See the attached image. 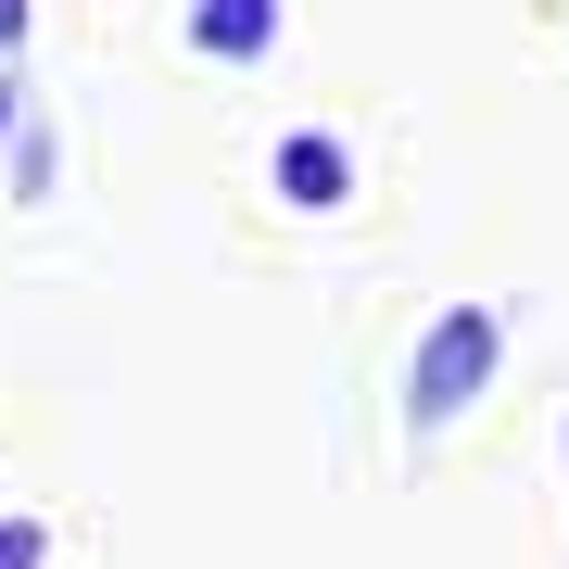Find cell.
<instances>
[{
  "label": "cell",
  "mask_w": 569,
  "mask_h": 569,
  "mask_svg": "<svg viewBox=\"0 0 569 569\" xmlns=\"http://www.w3.org/2000/svg\"><path fill=\"white\" fill-rule=\"evenodd\" d=\"M493 355H507V317H493V305H456V317L418 342V367H406V418H418V430L468 418V406L493 392Z\"/></svg>",
  "instance_id": "1"
},
{
  "label": "cell",
  "mask_w": 569,
  "mask_h": 569,
  "mask_svg": "<svg viewBox=\"0 0 569 569\" xmlns=\"http://www.w3.org/2000/svg\"><path fill=\"white\" fill-rule=\"evenodd\" d=\"M13 39H26V0H0V51H13Z\"/></svg>",
  "instance_id": "5"
},
{
  "label": "cell",
  "mask_w": 569,
  "mask_h": 569,
  "mask_svg": "<svg viewBox=\"0 0 569 569\" xmlns=\"http://www.w3.org/2000/svg\"><path fill=\"white\" fill-rule=\"evenodd\" d=\"M39 557H51V531H39V519H0V569H39Z\"/></svg>",
  "instance_id": "4"
},
{
  "label": "cell",
  "mask_w": 569,
  "mask_h": 569,
  "mask_svg": "<svg viewBox=\"0 0 569 569\" xmlns=\"http://www.w3.org/2000/svg\"><path fill=\"white\" fill-rule=\"evenodd\" d=\"M190 39L216 63H253V51H279V0H190Z\"/></svg>",
  "instance_id": "2"
},
{
  "label": "cell",
  "mask_w": 569,
  "mask_h": 569,
  "mask_svg": "<svg viewBox=\"0 0 569 569\" xmlns=\"http://www.w3.org/2000/svg\"><path fill=\"white\" fill-rule=\"evenodd\" d=\"M279 190H291V203H317V216H329V203L355 190V152H342V140H291V152H279Z\"/></svg>",
  "instance_id": "3"
},
{
  "label": "cell",
  "mask_w": 569,
  "mask_h": 569,
  "mask_svg": "<svg viewBox=\"0 0 569 569\" xmlns=\"http://www.w3.org/2000/svg\"><path fill=\"white\" fill-rule=\"evenodd\" d=\"M13 114H26V102H13V77H0V140H13Z\"/></svg>",
  "instance_id": "6"
}]
</instances>
